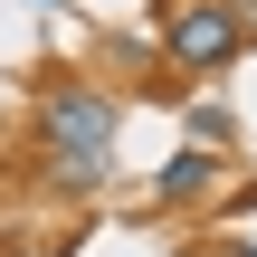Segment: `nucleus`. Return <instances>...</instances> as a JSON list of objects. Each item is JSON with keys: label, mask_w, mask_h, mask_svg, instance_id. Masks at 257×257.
Wrapping results in <instances>:
<instances>
[{"label": "nucleus", "mask_w": 257, "mask_h": 257, "mask_svg": "<svg viewBox=\"0 0 257 257\" xmlns=\"http://www.w3.org/2000/svg\"><path fill=\"white\" fill-rule=\"evenodd\" d=\"M114 95L105 86H48L38 95V172L67 191V200H86V191H105L114 181Z\"/></svg>", "instance_id": "obj_1"}, {"label": "nucleus", "mask_w": 257, "mask_h": 257, "mask_svg": "<svg viewBox=\"0 0 257 257\" xmlns=\"http://www.w3.org/2000/svg\"><path fill=\"white\" fill-rule=\"evenodd\" d=\"M238 48H248L238 0H191V10H172V29H162V57H172V67H191V76H219Z\"/></svg>", "instance_id": "obj_2"}, {"label": "nucleus", "mask_w": 257, "mask_h": 257, "mask_svg": "<svg viewBox=\"0 0 257 257\" xmlns=\"http://www.w3.org/2000/svg\"><path fill=\"white\" fill-rule=\"evenodd\" d=\"M210 181H219V153L191 143V153H172V162L153 172V200H162V210H191V200H210Z\"/></svg>", "instance_id": "obj_3"}, {"label": "nucleus", "mask_w": 257, "mask_h": 257, "mask_svg": "<svg viewBox=\"0 0 257 257\" xmlns=\"http://www.w3.org/2000/svg\"><path fill=\"white\" fill-rule=\"evenodd\" d=\"M191 143L219 153V143H229V105H191Z\"/></svg>", "instance_id": "obj_4"}, {"label": "nucleus", "mask_w": 257, "mask_h": 257, "mask_svg": "<svg viewBox=\"0 0 257 257\" xmlns=\"http://www.w3.org/2000/svg\"><path fill=\"white\" fill-rule=\"evenodd\" d=\"M238 29H248V38H257V0H238Z\"/></svg>", "instance_id": "obj_5"}, {"label": "nucleus", "mask_w": 257, "mask_h": 257, "mask_svg": "<svg viewBox=\"0 0 257 257\" xmlns=\"http://www.w3.org/2000/svg\"><path fill=\"white\" fill-rule=\"evenodd\" d=\"M229 257H257V238H248V248H229Z\"/></svg>", "instance_id": "obj_6"}]
</instances>
